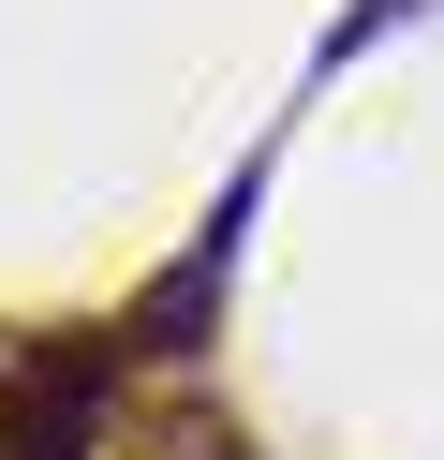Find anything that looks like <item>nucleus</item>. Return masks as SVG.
Here are the masks:
<instances>
[{
    "mask_svg": "<svg viewBox=\"0 0 444 460\" xmlns=\"http://www.w3.org/2000/svg\"><path fill=\"white\" fill-rule=\"evenodd\" d=\"M237 208L252 193H222V223H207L193 252H178L163 282L134 297V327H118V357H193V327H207V297H222V268H237Z\"/></svg>",
    "mask_w": 444,
    "mask_h": 460,
    "instance_id": "f257e3e1",
    "label": "nucleus"
}]
</instances>
